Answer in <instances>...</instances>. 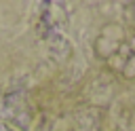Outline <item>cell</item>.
Segmentation results:
<instances>
[{
    "instance_id": "1",
    "label": "cell",
    "mask_w": 135,
    "mask_h": 131,
    "mask_svg": "<svg viewBox=\"0 0 135 131\" xmlns=\"http://www.w3.org/2000/svg\"><path fill=\"white\" fill-rule=\"evenodd\" d=\"M95 53L122 78H135V30L118 23L101 27L95 38Z\"/></svg>"
},
{
    "instance_id": "2",
    "label": "cell",
    "mask_w": 135,
    "mask_h": 131,
    "mask_svg": "<svg viewBox=\"0 0 135 131\" xmlns=\"http://www.w3.org/2000/svg\"><path fill=\"white\" fill-rule=\"evenodd\" d=\"M0 131H13L11 127H6V125H0Z\"/></svg>"
}]
</instances>
